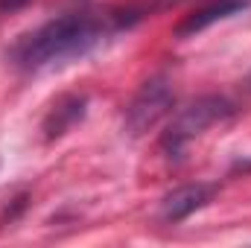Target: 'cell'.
Instances as JSON below:
<instances>
[{
	"mask_svg": "<svg viewBox=\"0 0 251 248\" xmlns=\"http://www.w3.org/2000/svg\"><path fill=\"white\" fill-rule=\"evenodd\" d=\"M251 6V0H210L204 6H199L196 12H190L187 18L176 26V38H190V35H199L204 32L207 26L219 24V21H228L240 12H246Z\"/></svg>",
	"mask_w": 251,
	"mask_h": 248,
	"instance_id": "5b68a950",
	"label": "cell"
},
{
	"mask_svg": "<svg viewBox=\"0 0 251 248\" xmlns=\"http://www.w3.org/2000/svg\"><path fill=\"white\" fill-rule=\"evenodd\" d=\"M140 15L111 12V9H73L59 18L41 24L38 29L21 35L6 59L12 67L24 73H41L50 67H62L76 59H85L91 50H97L108 35L131 26Z\"/></svg>",
	"mask_w": 251,
	"mask_h": 248,
	"instance_id": "6da1fadb",
	"label": "cell"
},
{
	"mask_svg": "<svg viewBox=\"0 0 251 248\" xmlns=\"http://www.w3.org/2000/svg\"><path fill=\"white\" fill-rule=\"evenodd\" d=\"M234 114H237V108H234V102L228 97H219V94L199 97L187 108H181L173 117V123L167 125V131L161 134V152L170 161H178L196 137H201L210 125L225 123Z\"/></svg>",
	"mask_w": 251,
	"mask_h": 248,
	"instance_id": "7a4b0ae2",
	"label": "cell"
},
{
	"mask_svg": "<svg viewBox=\"0 0 251 248\" xmlns=\"http://www.w3.org/2000/svg\"><path fill=\"white\" fill-rule=\"evenodd\" d=\"M85 114H88V97H64V99H59V102L53 105V111L44 117L41 131H44L47 140H59V137L67 134Z\"/></svg>",
	"mask_w": 251,
	"mask_h": 248,
	"instance_id": "8992f818",
	"label": "cell"
},
{
	"mask_svg": "<svg viewBox=\"0 0 251 248\" xmlns=\"http://www.w3.org/2000/svg\"><path fill=\"white\" fill-rule=\"evenodd\" d=\"M213 193H216V184H204V181H199V184H184V187H178V190H173L170 196H164L158 213H161V219L170 222V225L184 222V219L193 216L196 210H201V207L210 204Z\"/></svg>",
	"mask_w": 251,
	"mask_h": 248,
	"instance_id": "277c9868",
	"label": "cell"
},
{
	"mask_svg": "<svg viewBox=\"0 0 251 248\" xmlns=\"http://www.w3.org/2000/svg\"><path fill=\"white\" fill-rule=\"evenodd\" d=\"M29 0H0V15H6V12H18V9H24Z\"/></svg>",
	"mask_w": 251,
	"mask_h": 248,
	"instance_id": "52a82bcc",
	"label": "cell"
},
{
	"mask_svg": "<svg viewBox=\"0 0 251 248\" xmlns=\"http://www.w3.org/2000/svg\"><path fill=\"white\" fill-rule=\"evenodd\" d=\"M249 88H251V79H249Z\"/></svg>",
	"mask_w": 251,
	"mask_h": 248,
	"instance_id": "ba28073f",
	"label": "cell"
},
{
	"mask_svg": "<svg viewBox=\"0 0 251 248\" xmlns=\"http://www.w3.org/2000/svg\"><path fill=\"white\" fill-rule=\"evenodd\" d=\"M176 105V88L170 82V76H152L149 82L140 85V91L131 97V102L126 105L123 128L128 137H140L149 128L161 123Z\"/></svg>",
	"mask_w": 251,
	"mask_h": 248,
	"instance_id": "3957f363",
	"label": "cell"
}]
</instances>
